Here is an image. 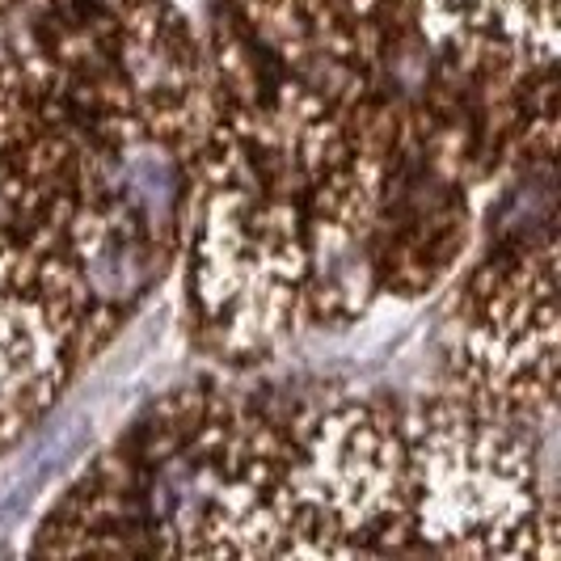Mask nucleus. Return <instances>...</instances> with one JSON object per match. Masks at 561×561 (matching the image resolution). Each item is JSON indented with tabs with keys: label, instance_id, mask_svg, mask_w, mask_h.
Instances as JSON below:
<instances>
[{
	"label": "nucleus",
	"instance_id": "1",
	"mask_svg": "<svg viewBox=\"0 0 561 561\" xmlns=\"http://www.w3.org/2000/svg\"><path fill=\"white\" fill-rule=\"evenodd\" d=\"M553 157L558 64L465 0H220L178 250L198 346L257 364L435 291Z\"/></svg>",
	"mask_w": 561,
	"mask_h": 561
},
{
	"label": "nucleus",
	"instance_id": "2",
	"mask_svg": "<svg viewBox=\"0 0 561 561\" xmlns=\"http://www.w3.org/2000/svg\"><path fill=\"white\" fill-rule=\"evenodd\" d=\"M553 473L473 401L266 414L178 393L84 469L30 553L558 558Z\"/></svg>",
	"mask_w": 561,
	"mask_h": 561
},
{
	"label": "nucleus",
	"instance_id": "3",
	"mask_svg": "<svg viewBox=\"0 0 561 561\" xmlns=\"http://www.w3.org/2000/svg\"><path fill=\"white\" fill-rule=\"evenodd\" d=\"M198 118L178 0H0V456L178 262Z\"/></svg>",
	"mask_w": 561,
	"mask_h": 561
},
{
	"label": "nucleus",
	"instance_id": "4",
	"mask_svg": "<svg viewBox=\"0 0 561 561\" xmlns=\"http://www.w3.org/2000/svg\"><path fill=\"white\" fill-rule=\"evenodd\" d=\"M558 173L519 169L494 195V245L456 300L460 397L515 426H549L558 405Z\"/></svg>",
	"mask_w": 561,
	"mask_h": 561
},
{
	"label": "nucleus",
	"instance_id": "5",
	"mask_svg": "<svg viewBox=\"0 0 561 561\" xmlns=\"http://www.w3.org/2000/svg\"><path fill=\"white\" fill-rule=\"evenodd\" d=\"M528 56L558 64V0H469Z\"/></svg>",
	"mask_w": 561,
	"mask_h": 561
}]
</instances>
